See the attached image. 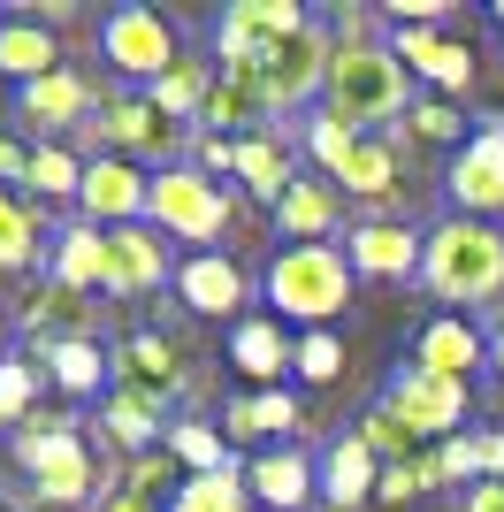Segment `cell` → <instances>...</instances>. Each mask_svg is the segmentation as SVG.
I'll return each mask as SVG.
<instances>
[{
    "label": "cell",
    "mask_w": 504,
    "mask_h": 512,
    "mask_svg": "<svg viewBox=\"0 0 504 512\" xmlns=\"http://www.w3.org/2000/svg\"><path fill=\"white\" fill-rule=\"evenodd\" d=\"M420 245L405 222H359L344 237V253H352V276H420Z\"/></svg>",
    "instance_id": "20"
},
{
    "label": "cell",
    "mask_w": 504,
    "mask_h": 512,
    "mask_svg": "<svg viewBox=\"0 0 504 512\" xmlns=\"http://www.w3.org/2000/svg\"><path fill=\"white\" fill-rule=\"evenodd\" d=\"M436 474H443V490H451V482H466V490H474V482H482V467H474V436L436 444Z\"/></svg>",
    "instance_id": "43"
},
{
    "label": "cell",
    "mask_w": 504,
    "mask_h": 512,
    "mask_svg": "<svg viewBox=\"0 0 504 512\" xmlns=\"http://www.w3.org/2000/svg\"><path fill=\"white\" fill-rule=\"evenodd\" d=\"M207 92H214V69L184 54V62L168 69V77H153V85H146V100L161 107L168 123H199V115H207Z\"/></svg>",
    "instance_id": "31"
},
{
    "label": "cell",
    "mask_w": 504,
    "mask_h": 512,
    "mask_svg": "<svg viewBox=\"0 0 504 512\" xmlns=\"http://www.w3.org/2000/svg\"><path fill=\"white\" fill-rule=\"evenodd\" d=\"M329 62H336V31H329V23H306L298 39H283L268 62H260L268 115H283V107H306L314 92H329Z\"/></svg>",
    "instance_id": "10"
},
{
    "label": "cell",
    "mask_w": 504,
    "mask_h": 512,
    "mask_svg": "<svg viewBox=\"0 0 504 512\" xmlns=\"http://www.w3.org/2000/svg\"><path fill=\"white\" fill-rule=\"evenodd\" d=\"M283 428H298L291 390H252V398H230V406H222V436H230V444H260V436H283Z\"/></svg>",
    "instance_id": "28"
},
{
    "label": "cell",
    "mask_w": 504,
    "mask_h": 512,
    "mask_svg": "<svg viewBox=\"0 0 504 512\" xmlns=\"http://www.w3.org/2000/svg\"><path fill=\"white\" fill-rule=\"evenodd\" d=\"M405 77L413 69L390 54V39H336V62H329V115L336 123H352L359 138H375V123H390V115H405Z\"/></svg>",
    "instance_id": "2"
},
{
    "label": "cell",
    "mask_w": 504,
    "mask_h": 512,
    "mask_svg": "<svg viewBox=\"0 0 504 512\" xmlns=\"http://www.w3.org/2000/svg\"><path fill=\"white\" fill-rule=\"evenodd\" d=\"M115 383L176 398V390H184V352L168 337H153V329H138V337H123V352H115Z\"/></svg>",
    "instance_id": "22"
},
{
    "label": "cell",
    "mask_w": 504,
    "mask_h": 512,
    "mask_svg": "<svg viewBox=\"0 0 504 512\" xmlns=\"http://www.w3.org/2000/svg\"><path fill=\"white\" fill-rule=\"evenodd\" d=\"M329 184H344L352 199H390L398 192V138H359Z\"/></svg>",
    "instance_id": "30"
},
{
    "label": "cell",
    "mask_w": 504,
    "mask_h": 512,
    "mask_svg": "<svg viewBox=\"0 0 504 512\" xmlns=\"http://www.w3.org/2000/svg\"><path fill=\"white\" fill-rule=\"evenodd\" d=\"M92 512H161V505H153V497H138V490H107Z\"/></svg>",
    "instance_id": "49"
},
{
    "label": "cell",
    "mask_w": 504,
    "mask_h": 512,
    "mask_svg": "<svg viewBox=\"0 0 504 512\" xmlns=\"http://www.w3.org/2000/svg\"><path fill=\"white\" fill-rule=\"evenodd\" d=\"M459 512H504V482H474V490H459Z\"/></svg>",
    "instance_id": "48"
},
{
    "label": "cell",
    "mask_w": 504,
    "mask_h": 512,
    "mask_svg": "<svg viewBox=\"0 0 504 512\" xmlns=\"http://www.w3.org/2000/svg\"><path fill=\"white\" fill-rule=\"evenodd\" d=\"M222 444H230V436H222L214 421H176V428H168V459H184L191 474H222V467H237Z\"/></svg>",
    "instance_id": "35"
},
{
    "label": "cell",
    "mask_w": 504,
    "mask_h": 512,
    "mask_svg": "<svg viewBox=\"0 0 504 512\" xmlns=\"http://www.w3.org/2000/svg\"><path fill=\"white\" fill-rule=\"evenodd\" d=\"M482 352L489 344H482V329H474L466 314H436L413 337V367H428V375H443V383H466V375L482 367Z\"/></svg>",
    "instance_id": "17"
},
{
    "label": "cell",
    "mask_w": 504,
    "mask_h": 512,
    "mask_svg": "<svg viewBox=\"0 0 504 512\" xmlns=\"http://www.w3.org/2000/svg\"><path fill=\"white\" fill-rule=\"evenodd\" d=\"M100 428H107V436H115L123 451H138V459H146V451H161V444H168V428H176V421H168V398L115 383V390H107V406H100Z\"/></svg>",
    "instance_id": "16"
},
{
    "label": "cell",
    "mask_w": 504,
    "mask_h": 512,
    "mask_svg": "<svg viewBox=\"0 0 504 512\" xmlns=\"http://www.w3.org/2000/svg\"><path fill=\"white\" fill-rule=\"evenodd\" d=\"M291 360H298V344H283V321H275V314H245V321L230 329V367H245L252 383L283 390Z\"/></svg>",
    "instance_id": "21"
},
{
    "label": "cell",
    "mask_w": 504,
    "mask_h": 512,
    "mask_svg": "<svg viewBox=\"0 0 504 512\" xmlns=\"http://www.w3.org/2000/svg\"><path fill=\"white\" fill-rule=\"evenodd\" d=\"M375 490H382V459L359 444V436H336L329 459H321V497H329L336 512H359Z\"/></svg>",
    "instance_id": "23"
},
{
    "label": "cell",
    "mask_w": 504,
    "mask_h": 512,
    "mask_svg": "<svg viewBox=\"0 0 504 512\" xmlns=\"http://www.w3.org/2000/svg\"><path fill=\"white\" fill-rule=\"evenodd\" d=\"M16 107L31 130H84L92 123V85H84L77 69H54L39 85H16Z\"/></svg>",
    "instance_id": "19"
},
{
    "label": "cell",
    "mask_w": 504,
    "mask_h": 512,
    "mask_svg": "<svg viewBox=\"0 0 504 512\" xmlns=\"http://www.w3.org/2000/svg\"><path fill=\"white\" fill-rule=\"evenodd\" d=\"M382 406L398 413L420 444H428V436H436V444H451V436H466L474 390H466V383H443V375H428V367H398V383L382 390Z\"/></svg>",
    "instance_id": "9"
},
{
    "label": "cell",
    "mask_w": 504,
    "mask_h": 512,
    "mask_svg": "<svg viewBox=\"0 0 504 512\" xmlns=\"http://www.w3.org/2000/svg\"><path fill=\"white\" fill-rule=\"evenodd\" d=\"M84 222L92 230H130V222H146L153 207V176H138V161H115V153H92L84 161Z\"/></svg>",
    "instance_id": "11"
},
{
    "label": "cell",
    "mask_w": 504,
    "mask_h": 512,
    "mask_svg": "<svg viewBox=\"0 0 504 512\" xmlns=\"http://www.w3.org/2000/svg\"><path fill=\"white\" fill-rule=\"evenodd\" d=\"M268 306H275V321L329 329L352 306V253H336V245H283L268 260Z\"/></svg>",
    "instance_id": "3"
},
{
    "label": "cell",
    "mask_w": 504,
    "mask_h": 512,
    "mask_svg": "<svg viewBox=\"0 0 504 512\" xmlns=\"http://www.w3.org/2000/svg\"><path fill=\"white\" fill-rule=\"evenodd\" d=\"M245 490L260 497L268 512H306L314 490H321V474H314L306 451H260V459L245 467Z\"/></svg>",
    "instance_id": "18"
},
{
    "label": "cell",
    "mask_w": 504,
    "mask_h": 512,
    "mask_svg": "<svg viewBox=\"0 0 504 512\" xmlns=\"http://www.w3.org/2000/svg\"><path fill=\"white\" fill-rule=\"evenodd\" d=\"M352 436H359V444H367V451H375L382 467H405V459H420V436H413V428H405V421H398V413H390V406H375V413H367V421L352 428Z\"/></svg>",
    "instance_id": "36"
},
{
    "label": "cell",
    "mask_w": 504,
    "mask_h": 512,
    "mask_svg": "<svg viewBox=\"0 0 504 512\" xmlns=\"http://www.w3.org/2000/svg\"><path fill=\"white\" fill-rule=\"evenodd\" d=\"M336 184H314V176H298L291 192H283V207H275V230L291 237V245H321L329 237V222H336Z\"/></svg>",
    "instance_id": "27"
},
{
    "label": "cell",
    "mask_w": 504,
    "mask_h": 512,
    "mask_svg": "<svg viewBox=\"0 0 504 512\" xmlns=\"http://www.w3.org/2000/svg\"><path fill=\"white\" fill-rule=\"evenodd\" d=\"M405 123H413V138H428V146H451V138H466V115H459L451 100H420Z\"/></svg>",
    "instance_id": "42"
},
{
    "label": "cell",
    "mask_w": 504,
    "mask_h": 512,
    "mask_svg": "<svg viewBox=\"0 0 504 512\" xmlns=\"http://www.w3.org/2000/svg\"><path fill=\"white\" fill-rule=\"evenodd\" d=\"M245 291H252V276L237 268L230 253H191L184 268H176V299H184L191 314H207V321L237 314V306H245Z\"/></svg>",
    "instance_id": "14"
},
{
    "label": "cell",
    "mask_w": 504,
    "mask_h": 512,
    "mask_svg": "<svg viewBox=\"0 0 504 512\" xmlns=\"http://www.w3.org/2000/svg\"><path fill=\"white\" fill-rule=\"evenodd\" d=\"M31 253H39V214H31L8 184H0V276H8V268H23Z\"/></svg>",
    "instance_id": "37"
},
{
    "label": "cell",
    "mask_w": 504,
    "mask_h": 512,
    "mask_svg": "<svg viewBox=\"0 0 504 512\" xmlns=\"http://www.w3.org/2000/svg\"><path fill=\"white\" fill-rule=\"evenodd\" d=\"M23 192H39V199H84V153H69V146H54V138H46V146L31 153Z\"/></svg>",
    "instance_id": "34"
},
{
    "label": "cell",
    "mask_w": 504,
    "mask_h": 512,
    "mask_svg": "<svg viewBox=\"0 0 504 512\" xmlns=\"http://www.w3.org/2000/svg\"><path fill=\"white\" fill-rule=\"evenodd\" d=\"M8 451H16V467L31 474V497H39V505H84V497H92V451H84L77 421H62V413L23 421L16 436H8Z\"/></svg>",
    "instance_id": "4"
},
{
    "label": "cell",
    "mask_w": 504,
    "mask_h": 512,
    "mask_svg": "<svg viewBox=\"0 0 504 512\" xmlns=\"http://www.w3.org/2000/svg\"><path fill=\"white\" fill-rule=\"evenodd\" d=\"M191 153H199L191 169H207L214 184H222V176H237V138H214V130H199V138H191Z\"/></svg>",
    "instance_id": "44"
},
{
    "label": "cell",
    "mask_w": 504,
    "mask_h": 512,
    "mask_svg": "<svg viewBox=\"0 0 504 512\" xmlns=\"http://www.w3.org/2000/svg\"><path fill=\"white\" fill-rule=\"evenodd\" d=\"M443 490V474H436V451H420V459H405V467H382V490L375 505H413V497Z\"/></svg>",
    "instance_id": "38"
},
{
    "label": "cell",
    "mask_w": 504,
    "mask_h": 512,
    "mask_svg": "<svg viewBox=\"0 0 504 512\" xmlns=\"http://www.w3.org/2000/svg\"><path fill=\"white\" fill-rule=\"evenodd\" d=\"M161 482H168V444H161V451H146V459H130V482H123V490L153 497V490H161Z\"/></svg>",
    "instance_id": "45"
},
{
    "label": "cell",
    "mask_w": 504,
    "mask_h": 512,
    "mask_svg": "<svg viewBox=\"0 0 504 512\" xmlns=\"http://www.w3.org/2000/svg\"><path fill=\"white\" fill-rule=\"evenodd\" d=\"M352 146H359V130H352V123H336L329 107H314V115H306V153L321 161V176L344 169V153H352Z\"/></svg>",
    "instance_id": "40"
},
{
    "label": "cell",
    "mask_w": 504,
    "mask_h": 512,
    "mask_svg": "<svg viewBox=\"0 0 504 512\" xmlns=\"http://www.w3.org/2000/svg\"><path fill=\"white\" fill-rule=\"evenodd\" d=\"M31 153H39V146H23V138H0V184H23V176H31Z\"/></svg>",
    "instance_id": "47"
},
{
    "label": "cell",
    "mask_w": 504,
    "mask_h": 512,
    "mask_svg": "<svg viewBox=\"0 0 504 512\" xmlns=\"http://www.w3.org/2000/svg\"><path fill=\"white\" fill-rule=\"evenodd\" d=\"M46 375H54L69 398H92L100 375H107V360H100V344H92V337H54V344H46Z\"/></svg>",
    "instance_id": "33"
},
{
    "label": "cell",
    "mask_w": 504,
    "mask_h": 512,
    "mask_svg": "<svg viewBox=\"0 0 504 512\" xmlns=\"http://www.w3.org/2000/svg\"><path fill=\"white\" fill-rule=\"evenodd\" d=\"M451 199H459L474 222L482 214H504V115H489L482 123V138H466L459 153H451Z\"/></svg>",
    "instance_id": "12"
},
{
    "label": "cell",
    "mask_w": 504,
    "mask_h": 512,
    "mask_svg": "<svg viewBox=\"0 0 504 512\" xmlns=\"http://www.w3.org/2000/svg\"><path fill=\"white\" fill-rule=\"evenodd\" d=\"M31 398H39V367L31 360H0V421L23 428L31 421Z\"/></svg>",
    "instance_id": "41"
},
{
    "label": "cell",
    "mask_w": 504,
    "mask_h": 512,
    "mask_svg": "<svg viewBox=\"0 0 504 512\" xmlns=\"http://www.w3.org/2000/svg\"><path fill=\"white\" fill-rule=\"evenodd\" d=\"M62 69V46H54V31L31 16H8L0 23V77H16V85H39V77H54Z\"/></svg>",
    "instance_id": "25"
},
{
    "label": "cell",
    "mask_w": 504,
    "mask_h": 512,
    "mask_svg": "<svg viewBox=\"0 0 504 512\" xmlns=\"http://www.w3.org/2000/svg\"><path fill=\"white\" fill-rule=\"evenodd\" d=\"M230 214H237V199L222 192L207 169H161V176H153V207H146V222H153L161 237L214 245V237L230 230Z\"/></svg>",
    "instance_id": "5"
},
{
    "label": "cell",
    "mask_w": 504,
    "mask_h": 512,
    "mask_svg": "<svg viewBox=\"0 0 504 512\" xmlns=\"http://www.w3.org/2000/svg\"><path fill=\"white\" fill-rule=\"evenodd\" d=\"M0 344H8V321H0Z\"/></svg>",
    "instance_id": "51"
},
{
    "label": "cell",
    "mask_w": 504,
    "mask_h": 512,
    "mask_svg": "<svg viewBox=\"0 0 504 512\" xmlns=\"http://www.w3.org/2000/svg\"><path fill=\"white\" fill-rule=\"evenodd\" d=\"M237 184H245L252 199H268V207H283V192H291V153H283V138L275 130H260V138H237Z\"/></svg>",
    "instance_id": "29"
},
{
    "label": "cell",
    "mask_w": 504,
    "mask_h": 512,
    "mask_svg": "<svg viewBox=\"0 0 504 512\" xmlns=\"http://www.w3.org/2000/svg\"><path fill=\"white\" fill-rule=\"evenodd\" d=\"M100 54H107L115 77H130V85H153V77H168V69L184 62L176 23H168L161 8H107L100 16Z\"/></svg>",
    "instance_id": "6"
},
{
    "label": "cell",
    "mask_w": 504,
    "mask_h": 512,
    "mask_svg": "<svg viewBox=\"0 0 504 512\" xmlns=\"http://www.w3.org/2000/svg\"><path fill=\"white\" fill-rule=\"evenodd\" d=\"M168 276V245L153 222H130V230H107V299H146Z\"/></svg>",
    "instance_id": "13"
},
{
    "label": "cell",
    "mask_w": 504,
    "mask_h": 512,
    "mask_svg": "<svg viewBox=\"0 0 504 512\" xmlns=\"http://www.w3.org/2000/svg\"><path fill=\"white\" fill-rule=\"evenodd\" d=\"M291 375H298V383H336V375H344V337H336V329H306Z\"/></svg>",
    "instance_id": "39"
},
{
    "label": "cell",
    "mask_w": 504,
    "mask_h": 512,
    "mask_svg": "<svg viewBox=\"0 0 504 512\" xmlns=\"http://www.w3.org/2000/svg\"><path fill=\"white\" fill-rule=\"evenodd\" d=\"M489 360H497V375H504V329H497V337H489Z\"/></svg>",
    "instance_id": "50"
},
{
    "label": "cell",
    "mask_w": 504,
    "mask_h": 512,
    "mask_svg": "<svg viewBox=\"0 0 504 512\" xmlns=\"http://www.w3.org/2000/svg\"><path fill=\"white\" fill-rule=\"evenodd\" d=\"M306 8L298 0H237V8H222V23H214V54H222V69H260L283 39H298L306 31Z\"/></svg>",
    "instance_id": "8"
},
{
    "label": "cell",
    "mask_w": 504,
    "mask_h": 512,
    "mask_svg": "<svg viewBox=\"0 0 504 512\" xmlns=\"http://www.w3.org/2000/svg\"><path fill=\"white\" fill-rule=\"evenodd\" d=\"M0 512H8V505H0Z\"/></svg>",
    "instance_id": "52"
},
{
    "label": "cell",
    "mask_w": 504,
    "mask_h": 512,
    "mask_svg": "<svg viewBox=\"0 0 504 512\" xmlns=\"http://www.w3.org/2000/svg\"><path fill=\"white\" fill-rule=\"evenodd\" d=\"M474 467H482V482H504V428L474 436Z\"/></svg>",
    "instance_id": "46"
},
{
    "label": "cell",
    "mask_w": 504,
    "mask_h": 512,
    "mask_svg": "<svg viewBox=\"0 0 504 512\" xmlns=\"http://www.w3.org/2000/svg\"><path fill=\"white\" fill-rule=\"evenodd\" d=\"M84 138L100 153H115V161H130V153H138V161H168V153L184 146V123H168L146 92H115V100H100V115L84 123ZM168 169H176V161H168Z\"/></svg>",
    "instance_id": "7"
},
{
    "label": "cell",
    "mask_w": 504,
    "mask_h": 512,
    "mask_svg": "<svg viewBox=\"0 0 504 512\" xmlns=\"http://www.w3.org/2000/svg\"><path fill=\"white\" fill-rule=\"evenodd\" d=\"M390 54H398L413 77H428L436 92H466V85H474V54H466L459 39L428 31V23H405L398 39H390Z\"/></svg>",
    "instance_id": "15"
},
{
    "label": "cell",
    "mask_w": 504,
    "mask_h": 512,
    "mask_svg": "<svg viewBox=\"0 0 504 512\" xmlns=\"http://www.w3.org/2000/svg\"><path fill=\"white\" fill-rule=\"evenodd\" d=\"M168 512H252L245 467H222V474H191L184 490L168 497Z\"/></svg>",
    "instance_id": "32"
},
{
    "label": "cell",
    "mask_w": 504,
    "mask_h": 512,
    "mask_svg": "<svg viewBox=\"0 0 504 512\" xmlns=\"http://www.w3.org/2000/svg\"><path fill=\"white\" fill-rule=\"evenodd\" d=\"M199 123L214 130V138H230V130H252V123H268V92H260V69H222L207 92V115ZM260 138V130H252Z\"/></svg>",
    "instance_id": "24"
},
{
    "label": "cell",
    "mask_w": 504,
    "mask_h": 512,
    "mask_svg": "<svg viewBox=\"0 0 504 512\" xmlns=\"http://www.w3.org/2000/svg\"><path fill=\"white\" fill-rule=\"evenodd\" d=\"M420 283H428L443 306L504 299V230H489V222H474V214L436 222L428 245H420Z\"/></svg>",
    "instance_id": "1"
},
{
    "label": "cell",
    "mask_w": 504,
    "mask_h": 512,
    "mask_svg": "<svg viewBox=\"0 0 504 512\" xmlns=\"http://www.w3.org/2000/svg\"><path fill=\"white\" fill-rule=\"evenodd\" d=\"M54 283H62V291H107V230L69 222V230L54 237Z\"/></svg>",
    "instance_id": "26"
}]
</instances>
